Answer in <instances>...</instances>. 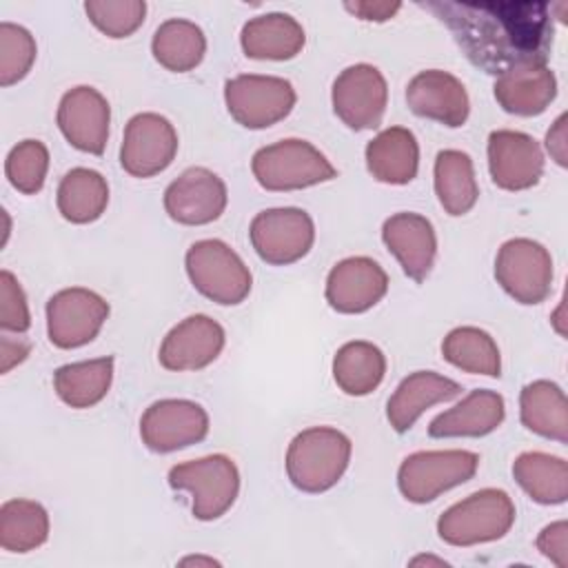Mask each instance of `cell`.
<instances>
[{"instance_id":"1","label":"cell","mask_w":568,"mask_h":568,"mask_svg":"<svg viewBox=\"0 0 568 568\" xmlns=\"http://www.w3.org/2000/svg\"><path fill=\"white\" fill-rule=\"evenodd\" d=\"M453 33L464 55L484 73L499 75L524 62L550 55L552 7L539 0H437L424 4Z\"/></svg>"},{"instance_id":"2","label":"cell","mask_w":568,"mask_h":568,"mask_svg":"<svg viewBox=\"0 0 568 568\" xmlns=\"http://www.w3.org/2000/svg\"><path fill=\"white\" fill-rule=\"evenodd\" d=\"M351 439L333 426H313L297 433L286 450L291 484L308 495L331 490L348 468Z\"/></svg>"},{"instance_id":"3","label":"cell","mask_w":568,"mask_h":568,"mask_svg":"<svg viewBox=\"0 0 568 568\" xmlns=\"http://www.w3.org/2000/svg\"><path fill=\"white\" fill-rule=\"evenodd\" d=\"M515 515V504L506 490L481 488L442 513L437 535L459 548L497 541L513 528Z\"/></svg>"},{"instance_id":"4","label":"cell","mask_w":568,"mask_h":568,"mask_svg":"<svg viewBox=\"0 0 568 568\" xmlns=\"http://www.w3.org/2000/svg\"><path fill=\"white\" fill-rule=\"evenodd\" d=\"M251 171L266 191H300L337 175L326 155L306 140L286 138L255 151Z\"/></svg>"},{"instance_id":"5","label":"cell","mask_w":568,"mask_h":568,"mask_svg":"<svg viewBox=\"0 0 568 568\" xmlns=\"http://www.w3.org/2000/svg\"><path fill=\"white\" fill-rule=\"evenodd\" d=\"M169 486L189 493L195 519L213 521L235 504L240 493V470L229 455L215 453L175 464L169 470Z\"/></svg>"},{"instance_id":"6","label":"cell","mask_w":568,"mask_h":568,"mask_svg":"<svg viewBox=\"0 0 568 568\" xmlns=\"http://www.w3.org/2000/svg\"><path fill=\"white\" fill-rule=\"evenodd\" d=\"M186 275L206 300L235 306L242 304L253 286V275L242 257L222 240H197L184 255Z\"/></svg>"},{"instance_id":"7","label":"cell","mask_w":568,"mask_h":568,"mask_svg":"<svg viewBox=\"0 0 568 568\" xmlns=\"http://www.w3.org/2000/svg\"><path fill=\"white\" fill-rule=\"evenodd\" d=\"M479 455L473 450H417L397 470V488L413 504H428L442 493L473 479Z\"/></svg>"},{"instance_id":"8","label":"cell","mask_w":568,"mask_h":568,"mask_svg":"<svg viewBox=\"0 0 568 568\" xmlns=\"http://www.w3.org/2000/svg\"><path fill=\"white\" fill-rule=\"evenodd\" d=\"M295 89L277 75L242 73L224 84V102L231 118L244 129H268L295 106Z\"/></svg>"},{"instance_id":"9","label":"cell","mask_w":568,"mask_h":568,"mask_svg":"<svg viewBox=\"0 0 568 568\" xmlns=\"http://www.w3.org/2000/svg\"><path fill=\"white\" fill-rule=\"evenodd\" d=\"M251 246L273 266H288L308 255L315 242L313 217L297 206L260 211L248 226Z\"/></svg>"},{"instance_id":"10","label":"cell","mask_w":568,"mask_h":568,"mask_svg":"<svg viewBox=\"0 0 568 568\" xmlns=\"http://www.w3.org/2000/svg\"><path fill=\"white\" fill-rule=\"evenodd\" d=\"M495 280L515 302L541 304L552 288V257L544 244L513 237L497 251Z\"/></svg>"},{"instance_id":"11","label":"cell","mask_w":568,"mask_h":568,"mask_svg":"<svg viewBox=\"0 0 568 568\" xmlns=\"http://www.w3.org/2000/svg\"><path fill=\"white\" fill-rule=\"evenodd\" d=\"M109 317L102 295L84 286L62 288L47 302V335L58 348H80L98 337Z\"/></svg>"},{"instance_id":"12","label":"cell","mask_w":568,"mask_h":568,"mask_svg":"<svg viewBox=\"0 0 568 568\" xmlns=\"http://www.w3.org/2000/svg\"><path fill=\"white\" fill-rule=\"evenodd\" d=\"M331 102L335 115L348 129H377L388 104L386 78L373 64H351L335 78Z\"/></svg>"},{"instance_id":"13","label":"cell","mask_w":568,"mask_h":568,"mask_svg":"<svg viewBox=\"0 0 568 568\" xmlns=\"http://www.w3.org/2000/svg\"><path fill=\"white\" fill-rule=\"evenodd\" d=\"M209 435L206 410L191 399L153 402L140 417L142 444L153 453H173Z\"/></svg>"},{"instance_id":"14","label":"cell","mask_w":568,"mask_h":568,"mask_svg":"<svg viewBox=\"0 0 568 568\" xmlns=\"http://www.w3.org/2000/svg\"><path fill=\"white\" fill-rule=\"evenodd\" d=\"M178 153V133L173 124L153 111L133 115L124 126L120 164L133 178H153L162 173Z\"/></svg>"},{"instance_id":"15","label":"cell","mask_w":568,"mask_h":568,"mask_svg":"<svg viewBox=\"0 0 568 568\" xmlns=\"http://www.w3.org/2000/svg\"><path fill=\"white\" fill-rule=\"evenodd\" d=\"M229 202L224 180L206 166L182 171L164 191V211L178 224L202 226L215 222Z\"/></svg>"},{"instance_id":"16","label":"cell","mask_w":568,"mask_h":568,"mask_svg":"<svg viewBox=\"0 0 568 568\" xmlns=\"http://www.w3.org/2000/svg\"><path fill=\"white\" fill-rule=\"evenodd\" d=\"M55 120L64 140L73 149L91 155L104 153L109 140L111 106L98 89L87 84L69 89L60 98Z\"/></svg>"},{"instance_id":"17","label":"cell","mask_w":568,"mask_h":568,"mask_svg":"<svg viewBox=\"0 0 568 568\" xmlns=\"http://www.w3.org/2000/svg\"><path fill=\"white\" fill-rule=\"evenodd\" d=\"M224 342L226 333L222 324L209 315L195 313L178 322L164 335L158 359L166 371H200L220 357Z\"/></svg>"},{"instance_id":"18","label":"cell","mask_w":568,"mask_h":568,"mask_svg":"<svg viewBox=\"0 0 568 568\" xmlns=\"http://www.w3.org/2000/svg\"><path fill=\"white\" fill-rule=\"evenodd\" d=\"M488 171L504 191H526L544 175V153L539 142L513 129H499L488 135Z\"/></svg>"},{"instance_id":"19","label":"cell","mask_w":568,"mask_h":568,"mask_svg":"<svg viewBox=\"0 0 568 568\" xmlns=\"http://www.w3.org/2000/svg\"><path fill=\"white\" fill-rule=\"evenodd\" d=\"M388 291L386 271L366 255L337 262L326 277V302L333 311L357 315L373 308Z\"/></svg>"},{"instance_id":"20","label":"cell","mask_w":568,"mask_h":568,"mask_svg":"<svg viewBox=\"0 0 568 568\" xmlns=\"http://www.w3.org/2000/svg\"><path fill=\"white\" fill-rule=\"evenodd\" d=\"M408 109L426 120L457 129L466 124L470 100L462 80L442 69H426L406 84Z\"/></svg>"},{"instance_id":"21","label":"cell","mask_w":568,"mask_h":568,"mask_svg":"<svg viewBox=\"0 0 568 568\" xmlns=\"http://www.w3.org/2000/svg\"><path fill=\"white\" fill-rule=\"evenodd\" d=\"M382 240L413 282H424L435 264L437 235L428 217L402 211L384 220Z\"/></svg>"},{"instance_id":"22","label":"cell","mask_w":568,"mask_h":568,"mask_svg":"<svg viewBox=\"0 0 568 568\" xmlns=\"http://www.w3.org/2000/svg\"><path fill=\"white\" fill-rule=\"evenodd\" d=\"M493 91L506 113L532 118L544 113L557 98V78L544 62H524L499 73Z\"/></svg>"},{"instance_id":"23","label":"cell","mask_w":568,"mask_h":568,"mask_svg":"<svg viewBox=\"0 0 568 568\" xmlns=\"http://www.w3.org/2000/svg\"><path fill=\"white\" fill-rule=\"evenodd\" d=\"M462 395V386L435 371H415L399 382L386 404V417L395 433H406L415 426L424 410Z\"/></svg>"},{"instance_id":"24","label":"cell","mask_w":568,"mask_h":568,"mask_svg":"<svg viewBox=\"0 0 568 568\" xmlns=\"http://www.w3.org/2000/svg\"><path fill=\"white\" fill-rule=\"evenodd\" d=\"M506 417L504 397L488 388L470 390L453 408L439 413L428 424V435L435 439L450 437H484L501 426Z\"/></svg>"},{"instance_id":"25","label":"cell","mask_w":568,"mask_h":568,"mask_svg":"<svg viewBox=\"0 0 568 568\" xmlns=\"http://www.w3.org/2000/svg\"><path fill=\"white\" fill-rule=\"evenodd\" d=\"M368 173L384 184H408L419 169V144L410 129L388 126L379 131L364 151Z\"/></svg>"},{"instance_id":"26","label":"cell","mask_w":568,"mask_h":568,"mask_svg":"<svg viewBox=\"0 0 568 568\" xmlns=\"http://www.w3.org/2000/svg\"><path fill=\"white\" fill-rule=\"evenodd\" d=\"M306 42L302 24L288 13H264L251 18L240 33V44L246 58L253 60H291Z\"/></svg>"},{"instance_id":"27","label":"cell","mask_w":568,"mask_h":568,"mask_svg":"<svg viewBox=\"0 0 568 568\" xmlns=\"http://www.w3.org/2000/svg\"><path fill=\"white\" fill-rule=\"evenodd\" d=\"M521 424L546 439L568 442V402L559 384L550 379H535L521 388L519 395Z\"/></svg>"},{"instance_id":"28","label":"cell","mask_w":568,"mask_h":568,"mask_svg":"<svg viewBox=\"0 0 568 568\" xmlns=\"http://www.w3.org/2000/svg\"><path fill=\"white\" fill-rule=\"evenodd\" d=\"M435 195L448 215H466L479 197L475 166L468 153L457 149H444L435 158L433 166Z\"/></svg>"},{"instance_id":"29","label":"cell","mask_w":568,"mask_h":568,"mask_svg":"<svg viewBox=\"0 0 568 568\" xmlns=\"http://www.w3.org/2000/svg\"><path fill=\"white\" fill-rule=\"evenodd\" d=\"M386 375V357L379 346L366 339H353L337 348L333 357V379L342 393L364 397L373 393Z\"/></svg>"},{"instance_id":"30","label":"cell","mask_w":568,"mask_h":568,"mask_svg":"<svg viewBox=\"0 0 568 568\" xmlns=\"http://www.w3.org/2000/svg\"><path fill=\"white\" fill-rule=\"evenodd\" d=\"M55 204L67 222L91 224L106 211L109 184L102 173L75 166L60 180Z\"/></svg>"},{"instance_id":"31","label":"cell","mask_w":568,"mask_h":568,"mask_svg":"<svg viewBox=\"0 0 568 568\" xmlns=\"http://www.w3.org/2000/svg\"><path fill=\"white\" fill-rule=\"evenodd\" d=\"M111 382V355L64 364L53 373V390L71 408H91L100 404L106 397Z\"/></svg>"},{"instance_id":"32","label":"cell","mask_w":568,"mask_h":568,"mask_svg":"<svg viewBox=\"0 0 568 568\" xmlns=\"http://www.w3.org/2000/svg\"><path fill=\"white\" fill-rule=\"evenodd\" d=\"M513 477L541 506H557L568 499V466L557 455L541 450L521 453L513 462Z\"/></svg>"},{"instance_id":"33","label":"cell","mask_w":568,"mask_h":568,"mask_svg":"<svg viewBox=\"0 0 568 568\" xmlns=\"http://www.w3.org/2000/svg\"><path fill=\"white\" fill-rule=\"evenodd\" d=\"M153 58L173 73H186L195 69L206 53L204 31L184 18L164 20L151 40Z\"/></svg>"},{"instance_id":"34","label":"cell","mask_w":568,"mask_h":568,"mask_svg":"<svg viewBox=\"0 0 568 568\" xmlns=\"http://www.w3.org/2000/svg\"><path fill=\"white\" fill-rule=\"evenodd\" d=\"M442 355L459 371L486 377L501 375V355L497 342L477 326H457L442 342Z\"/></svg>"},{"instance_id":"35","label":"cell","mask_w":568,"mask_h":568,"mask_svg":"<svg viewBox=\"0 0 568 568\" xmlns=\"http://www.w3.org/2000/svg\"><path fill=\"white\" fill-rule=\"evenodd\" d=\"M49 537V513L33 499H9L0 506V546L7 552H29Z\"/></svg>"},{"instance_id":"36","label":"cell","mask_w":568,"mask_h":568,"mask_svg":"<svg viewBox=\"0 0 568 568\" xmlns=\"http://www.w3.org/2000/svg\"><path fill=\"white\" fill-rule=\"evenodd\" d=\"M47 171L49 149L40 140L18 142L4 160V175L9 184L24 195H33L44 186Z\"/></svg>"},{"instance_id":"37","label":"cell","mask_w":568,"mask_h":568,"mask_svg":"<svg viewBox=\"0 0 568 568\" xmlns=\"http://www.w3.org/2000/svg\"><path fill=\"white\" fill-rule=\"evenodd\" d=\"M91 24L109 38H129L135 33L146 16L144 0H89L84 2Z\"/></svg>"},{"instance_id":"38","label":"cell","mask_w":568,"mask_h":568,"mask_svg":"<svg viewBox=\"0 0 568 568\" xmlns=\"http://www.w3.org/2000/svg\"><path fill=\"white\" fill-rule=\"evenodd\" d=\"M36 38L29 29L0 22V84L11 87L20 82L36 62Z\"/></svg>"},{"instance_id":"39","label":"cell","mask_w":568,"mask_h":568,"mask_svg":"<svg viewBox=\"0 0 568 568\" xmlns=\"http://www.w3.org/2000/svg\"><path fill=\"white\" fill-rule=\"evenodd\" d=\"M31 326L27 295L11 271H0V328L4 333H24Z\"/></svg>"},{"instance_id":"40","label":"cell","mask_w":568,"mask_h":568,"mask_svg":"<svg viewBox=\"0 0 568 568\" xmlns=\"http://www.w3.org/2000/svg\"><path fill=\"white\" fill-rule=\"evenodd\" d=\"M537 550L555 566H568V524L564 519L548 524L537 537Z\"/></svg>"},{"instance_id":"41","label":"cell","mask_w":568,"mask_h":568,"mask_svg":"<svg viewBox=\"0 0 568 568\" xmlns=\"http://www.w3.org/2000/svg\"><path fill=\"white\" fill-rule=\"evenodd\" d=\"M344 7L359 20H368V22H386L402 9L399 2H384V0H373V2L357 0V2H344Z\"/></svg>"},{"instance_id":"42","label":"cell","mask_w":568,"mask_h":568,"mask_svg":"<svg viewBox=\"0 0 568 568\" xmlns=\"http://www.w3.org/2000/svg\"><path fill=\"white\" fill-rule=\"evenodd\" d=\"M566 122H568V118H566V113H561L555 122H552V126H550V131L546 133V149H548V153H550V158L559 164V166H568V135H566Z\"/></svg>"},{"instance_id":"43","label":"cell","mask_w":568,"mask_h":568,"mask_svg":"<svg viewBox=\"0 0 568 568\" xmlns=\"http://www.w3.org/2000/svg\"><path fill=\"white\" fill-rule=\"evenodd\" d=\"M29 342L20 339V337H9L2 335L0 337V373H9L13 366H18L20 362L27 359L29 355Z\"/></svg>"},{"instance_id":"44","label":"cell","mask_w":568,"mask_h":568,"mask_svg":"<svg viewBox=\"0 0 568 568\" xmlns=\"http://www.w3.org/2000/svg\"><path fill=\"white\" fill-rule=\"evenodd\" d=\"M182 566H189V564H204V566H217V561L213 557H186L180 561Z\"/></svg>"},{"instance_id":"45","label":"cell","mask_w":568,"mask_h":568,"mask_svg":"<svg viewBox=\"0 0 568 568\" xmlns=\"http://www.w3.org/2000/svg\"><path fill=\"white\" fill-rule=\"evenodd\" d=\"M410 564L413 566H419V564H435V566H446V561L444 559H437V557H415V559H410Z\"/></svg>"}]
</instances>
